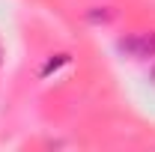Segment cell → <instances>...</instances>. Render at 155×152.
<instances>
[{
    "label": "cell",
    "mask_w": 155,
    "mask_h": 152,
    "mask_svg": "<svg viewBox=\"0 0 155 152\" xmlns=\"http://www.w3.org/2000/svg\"><path fill=\"white\" fill-rule=\"evenodd\" d=\"M122 51H134V57H149L155 45H149V39H128V42H122Z\"/></svg>",
    "instance_id": "1"
}]
</instances>
